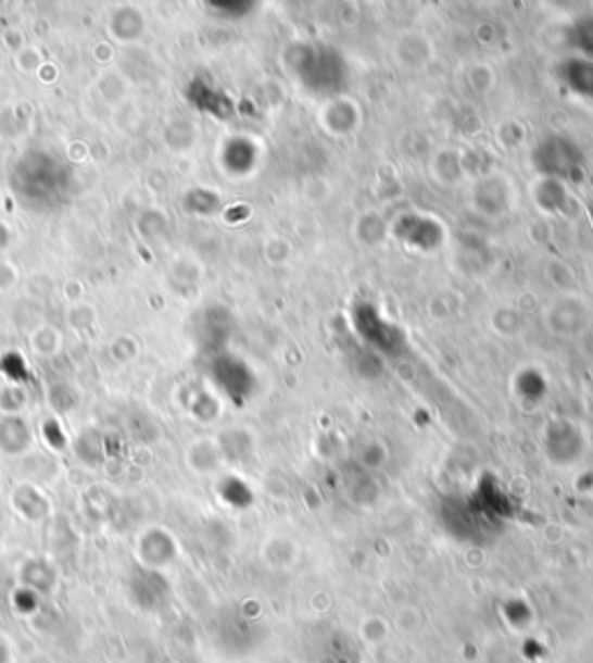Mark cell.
<instances>
[{"instance_id":"obj_1","label":"cell","mask_w":593,"mask_h":663,"mask_svg":"<svg viewBox=\"0 0 593 663\" xmlns=\"http://www.w3.org/2000/svg\"><path fill=\"white\" fill-rule=\"evenodd\" d=\"M566 75L572 91H578L582 96H593V63L572 61L566 67Z\"/></svg>"}]
</instances>
